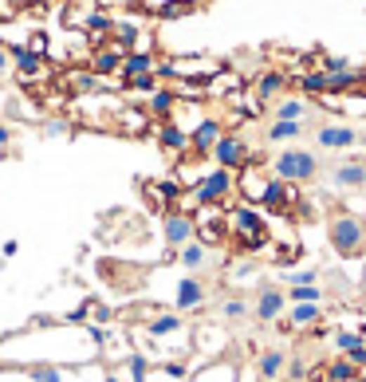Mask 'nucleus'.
Instances as JSON below:
<instances>
[{"instance_id":"obj_2","label":"nucleus","mask_w":366,"mask_h":382,"mask_svg":"<svg viewBox=\"0 0 366 382\" xmlns=\"http://www.w3.org/2000/svg\"><path fill=\"white\" fill-rule=\"evenodd\" d=\"M268 166H272V178L276 181H292V185H303V181L319 178V154L303 150V146H284Z\"/></svg>"},{"instance_id":"obj_35","label":"nucleus","mask_w":366,"mask_h":382,"mask_svg":"<svg viewBox=\"0 0 366 382\" xmlns=\"http://www.w3.org/2000/svg\"><path fill=\"white\" fill-rule=\"evenodd\" d=\"M303 284H319V268H299V272H284V288H303Z\"/></svg>"},{"instance_id":"obj_43","label":"nucleus","mask_w":366,"mask_h":382,"mask_svg":"<svg viewBox=\"0 0 366 382\" xmlns=\"http://www.w3.org/2000/svg\"><path fill=\"white\" fill-rule=\"evenodd\" d=\"M110 320H115V312H110V308H103V303H95V300H91V323H103V327H107Z\"/></svg>"},{"instance_id":"obj_42","label":"nucleus","mask_w":366,"mask_h":382,"mask_svg":"<svg viewBox=\"0 0 366 382\" xmlns=\"http://www.w3.org/2000/svg\"><path fill=\"white\" fill-rule=\"evenodd\" d=\"M162 371H166L174 382H189V367L185 362H162Z\"/></svg>"},{"instance_id":"obj_24","label":"nucleus","mask_w":366,"mask_h":382,"mask_svg":"<svg viewBox=\"0 0 366 382\" xmlns=\"http://www.w3.org/2000/svg\"><path fill=\"white\" fill-rule=\"evenodd\" d=\"M122 55H126V51H119V48H103V51H95V60H91V71H95V75H115V71H122Z\"/></svg>"},{"instance_id":"obj_46","label":"nucleus","mask_w":366,"mask_h":382,"mask_svg":"<svg viewBox=\"0 0 366 382\" xmlns=\"http://www.w3.org/2000/svg\"><path fill=\"white\" fill-rule=\"evenodd\" d=\"M16 252H20V241H4L0 244V261H12Z\"/></svg>"},{"instance_id":"obj_45","label":"nucleus","mask_w":366,"mask_h":382,"mask_svg":"<svg viewBox=\"0 0 366 382\" xmlns=\"http://www.w3.org/2000/svg\"><path fill=\"white\" fill-rule=\"evenodd\" d=\"M299 261V249H292V252H276V264H280V268H292V264H296Z\"/></svg>"},{"instance_id":"obj_48","label":"nucleus","mask_w":366,"mask_h":382,"mask_svg":"<svg viewBox=\"0 0 366 382\" xmlns=\"http://www.w3.org/2000/svg\"><path fill=\"white\" fill-rule=\"evenodd\" d=\"M287 371H292V374H287V378H303V374H307V367H303V362H292Z\"/></svg>"},{"instance_id":"obj_13","label":"nucleus","mask_w":366,"mask_h":382,"mask_svg":"<svg viewBox=\"0 0 366 382\" xmlns=\"http://www.w3.org/2000/svg\"><path fill=\"white\" fill-rule=\"evenodd\" d=\"M311 114H315V107L307 99H296V95L292 99H276V107H272V119H280V122H307Z\"/></svg>"},{"instance_id":"obj_9","label":"nucleus","mask_w":366,"mask_h":382,"mask_svg":"<svg viewBox=\"0 0 366 382\" xmlns=\"http://www.w3.org/2000/svg\"><path fill=\"white\" fill-rule=\"evenodd\" d=\"M287 312V300H284V288L276 284H260L256 288V303H252V315L260 323H280Z\"/></svg>"},{"instance_id":"obj_12","label":"nucleus","mask_w":366,"mask_h":382,"mask_svg":"<svg viewBox=\"0 0 366 382\" xmlns=\"http://www.w3.org/2000/svg\"><path fill=\"white\" fill-rule=\"evenodd\" d=\"M284 371H287V355L280 347H268V351L256 355V382H276L284 378Z\"/></svg>"},{"instance_id":"obj_11","label":"nucleus","mask_w":366,"mask_h":382,"mask_svg":"<svg viewBox=\"0 0 366 382\" xmlns=\"http://www.w3.org/2000/svg\"><path fill=\"white\" fill-rule=\"evenodd\" d=\"M225 134V126H221V119H201L193 131H189V150H193V158H209L213 154V146H217V138Z\"/></svg>"},{"instance_id":"obj_29","label":"nucleus","mask_w":366,"mask_h":382,"mask_svg":"<svg viewBox=\"0 0 366 382\" xmlns=\"http://www.w3.org/2000/svg\"><path fill=\"white\" fill-rule=\"evenodd\" d=\"M287 303H323V284H303V288H284Z\"/></svg>"},{"instance_id":"obj_41","label":"nucleus","mask_w":366,"mask_h":382,"mask_svg":"<svg viewBox=\"0 0 366 382\" xmlns=\"http://www.w3.org/2000/svg\"><path fill=\"white\" fill-rule=\"evenodd\" d=\"M339 71H351V60H343V55H327L323 60V75H339Z\"/></svg>"},{"instance_id":"obj_34","label":"nucleus","mask_w":366,"mask_h":382,"mask_svg":"<svg viewBox=\"0 0 366 382\" xmlns=\"http://www.w3.org/2000/svg\"><path fill=\"white\" fill-rule=\"evenodd\" d=\"M299 91H303V95H327V75L323 71H307V75H299Z\"/></svg>"},{"instance_id":"obj_28","label":"nucleus","mask_w":366,"mask_h":382,"mask_svg":"<svg viewBox=\"0 0 366 382\" xmlns=\"http://www.w3.org/2000/svg\"><path fill=\"white\" fill-rule=\"evenodd\" d=\"M174 107H178V95H174L169 87H158L154 95H150V114H158L162 122H166L169 114H174Z\"/></svg>"},{"instance_id":"obj_5","label":"nucleus","mask_w":366,"mask_h":382,"mask_svg":"<svg viewBox=\"0 0 366 382\" xmlns=\"http://www.w3.org/2000/svg\"><path fill=\"white\" fill-rule=\"evenodd\" d=\"M358 142H366L362 134H358V126H351V122H343V119H331V122H319L315 126V150H323V154L343 158L346 150H355Z\"/></svg>"},{"instance_id":"obj_17","label":"nucleus","mask_w":366,"mask_h":382,"mask_svg":"<svg viewBox=\"0 0 366 382\" xmlns=\"http://www.w3.org/2000/svg\"><path fill=\"white\" fill-rule=\"evenodd\" d=\"M12 55V67L20 71L24 79H36L44 71V55H36V51H28V44H16V48H8Z\"/></svg>"},{"instance_id":"obj_51","label":"nucleus","mask_w":366,"mask_h":382,"mask_svg":"<svg viewBox=\"0 0 366 382\" xmlns=\"http://www.w3.org/2000/svg\"><path fill=\"white\" fill-rule=\"evenodd\" d=\"M351 382H358V378H351Z\"/></svg>"},{"instance_id":"obj_1","label":"nucleus","mask_w":366,"mask_h":382,"mask_svg":"<svg viewBox=\"0 0 366 382\" xmlns=\"http://www.w3.org/2000/svg\"><path fill=\"white\" fill-rule=\"evenodd\" d=\"M228 221H233V244H237L240 256H252V252L268 249V225L256 205H233Z\"/></svg>"},{"instance_id":"obj_36","label":"nucleus","mask_w":366,"mask_h":382,"mask_svg":"<svg viewBox=\"0 0 366 382\" xmlns=\"http://www.w3.org/2000/svg\"><path fill=\"white\" fill-rule=\"evenodd\" d=\"M327 378L331 382H351V378H358V367H351L346 359H335L331 367H327Z\"/></svg>"},{"instance_id":"obj_38","label":"nucleus","mask_w":366,"mask_h":382,"mask_svg":"<svg viewBox=\"0 0 366 382\" xmlns=\"http://www.w3.org/2000/svg\"><path fill=\"white\" fill-rule=\"evenodd\" d=\"M185 12H193L189 0H169V4H162V8H158V16H162V20H178V16H185Z\"/></svg>"},{"instance_id":"obj_26","label":"nucleus","mask_w":366,"mask_h":382,"mask_svg":"<svg viewBox=\"0 0 366 382\" xmlns=\"http://www.w3.org/2000/svg\"><path fill=\"white\" fill-rule=\"evenodd\" d=\"M24 378L28 382H71V374H63V367H51V362H36V367H24Z\"/></svg>"},{"instance_id":"obj_23","label":"nucleus","mask_w":366,"mask_h":382,"mask_svg":"<svg viewBox=\"0 0 366 382\" xmlns=\"http://www.w3.org/2000/svg\"><path fill=\"white\" fill-rule=\"evenodd\" d=\"M362 83H366V75L358 67L339 71V75H327V95H343V91H355V87H362Z\"/></svg>"},{"instance_id":"obj_31","label":"nucleus","mask_w":366,"mask_h":382,"mask_svg":"<svg viewBox=\"0 0 366 382\" xmlns=\"http://www.w3.org/2000/svg\"><path fill=\"white\" fill-rule=\"evenodd\" d=\"M154 185V197H158L162 205H169V202H178V197H185V190H181V181H174V178H162V181H150Z\"/></svg>"},{"instance_id":"obj_40","label":"nucleus","mask_w":366,"mask_h":382,"mask_svg":"<svg viewBox=\"0 0 366 382\" xmlns=\"http://www.w3.org/2000/svg\"><path fill=\"white\" fill-rule=\"evenodd\" d=\"M71 87L75 91H99V75H95V71H79V75H71Z\"/></svg>"},{"instance_id":"obj_49","label":"nucleus","mask_w":366,"mask_h":382,"mask_svg":"<svg viewBox=\"0 0 366 382\" xmlns=\"http://www.w3.org/2000/svg\"><path fill=\"white\" fill-rule=\"evenodd\" d=\"M8 138H12V134H8V126H0V146H8Z\"/></svg>"},{"instance_id":"obj_20","label":"nucleus","mask_w":366,"mask_h":382,"mask_svg":"<svg viewBox=\"0 0 366 382\" xmlns=\"http://www.w3.org/2000/svg\"><path fill=\"white\" fill-rule=\"evenodd\" d=\"M174 261H178L185 272H193V276H197L201 268H209V249L201 241H189L185 249H178V256H174Z\"/></svg>"},{"instance_id":"obj_18","label":"nucleus","mask_w":366,"mask_h":382,"mask_svg":"<svg viewBox=\"0 0 366 382\" xmlns=\"http://www.w3.org/2000/svg\"><path fill=\"white\" fill-rule=\"evenodd\" d=\"M303 134H307V122H280V119H272L268 122V131H264V138L272 142V146H287V142L303 138Z\"/></svg>"},{"instance_id":"obj_7","label":"nucleus","mask_w":366,"mask_h":382,"mask_svg":"<svg viewBox=\"0 0 366 382\" xmlns=\"http://www.w3.org/2000/svg\"><path fill=\"white\" fill-rule=\"evenodd\" d=\"M327 181H331V190H339V193L366 190V162L362 158H339L335 166H331V173H327Z\"/></svg>"},{"instance_id":"obj_14","label":"nucleus","mask_w":366,"mask_h":382,"mask_svg":"<svg viewBox=\"0 0 366 382\" xmlns=\"http://www.w3.org/2000/svg\"><path fill=\"white\" fill-rule=\"evenodd\" d=\"M284 320H287V327H296V331L315 327V323L323 320V303H287Z\"/></svg>"},{"instance_id":"obj_15","label":"nucleus","mask_w":366,"mask_h":382,"mask_svg":"<svg viewBox=\"0 0 366 382\" xmlns=\"http://www.w3.org/2000/svg\"><path fill=\"white\" fill-rule=\"evenodd\" d=\"M193 221H197V241L205 244V249H217V244H225L228 229H225V221H221L217 213H205V217H193Z\"/></svg>"},{"instance_id":"obj_16","label":"nucleus","mask_w":366,"mask_h":382,"mask_svg":"<svg viewBox=\"0 0 366 382\" xmlns=\"http://www.w3.org/2000/svg\"><path fill=\"white\" fill-rule=\"evenodd\" d=\"M158 146L162 150H169V154H185L189 150V131H181L174 119H166L158 126Z\"/></svg>"},{"instance_id":"obj_22","label":"nucleus","mask_w":366,"mask_h":382,"mask_svg":"<svg viewBox=\"0 0 366 382\" xmlns=\"http://www.w3.org/2000/svg\"><path fill=\"white\" fill-rule=\"evenodd\" d=\"M260 205H264V209H287V205H292V190H287L284 181L268 178L264 193H260Z\"/></svg>"},{"instance_id":"obj_50","label":"nucleus","mask_w":366,"mask_h":382,"mask_svg":"<svg viewBox=\"0 0 366 382\" xmlns=\"http://www.w3.org/2000/svg\"><path fill=\"white\" fill-rule=\"evenodd\" d=\"M103 382H122V374H115V371H107V374H103Z\"/></svg>"},{"instance_id":"obj_37","label":"nucleus","mask_w":366,"mask_h":382,"mask_svg":"<svg viewBox=\"0 0 366 382\" xmlns=\"http://www.w3.org/2000/svg\"><path fill=\"white\" fill-rule=\"evenodd\" d=\"M126 91H134V95H154L158 91V75L150 71V75H138V79H126Z\"/></svg>"},{"instance_id":"obj_27","label":"nucleus","mask_w":366,"mask_h":382,"mask_svg":"<svg viewBox=\"0 0 366 382\" xmlns=\"http://www.w3.org/2000/svg\"><path fill=\"white\" fill-rule=\"evenodd\" d=\"M181 327H185V320H181L178 312H166V315H154V320H150V335H154V339H166V335H178Z\"/></svg>"},{"instance_id":"obj_4","label":"nucleus","mask_w":366,"mask_h":382,"mask_svg":"<svg viewBox=\"0 0 366 382\" xmlns=\"http://www.w3.org/2000/svg\"><path fill=\"white\" fill-rule=\"evenodd\" d=\"M233 190H237V173L213 166V170L201 173L197 185L185 193V205H197V209H221V205H225V197Z\"/></svg>"},{"instance_id":"obj_3","label":"nucleus","mask_w":366,"mask_h":382,"mask_svg":"<svg viewBox=\"0 0 366 382\" xmlns=\"http://www.w3.org/2000/svg\"><path fill=\"white\" fill-rule=\"evenodd\" d=\"M327 237H331V249H335L339 256L355 261V256H362V249H366V221L358 217V213L343 209V213H335V217H331Z\"/></svg>"},{"instance_id":"obj_19","label":"nucleus","mask_w":366,"mask_h":382,"mask_svg":"<svg viewBox=\"0 0 366 382\" xmlns=\"http://www.w3.org/2000/svg\"><path fill=\"white\" fill-rule=\"evenodd\" d=\"M217 315L225 323H244L248 315H252V303H248L244 296H221L217 300Z\"/></svg>"},{"instance_id":"obj_39","label":"nucleus","mask_w":366,"mask_h":382,"mask_svg":"<svg viewBox=\"0 0 366 382\" xmlns=\"http://www.w3.org/2000/svg\"><path fill=\"white\" fill-rule=\"evenodd\" d=\"M67 134H71L67 119H48L44 122V138H67Z\"/></svg>"},{"instance_id":"obj_25","label":"nucleus","mask_w":366,"mask_h":382,"mask_svg":"<svg viewBox=\"0 0 366 382\" xmlns=\"http://www.w3.org/2000/svg\"><path fill=\"white\" fill-rule=\"evenodd\" d=\"M284 87H287V75H284V71H264V75L256 79V99H260V103L276 99Z\"/></svg>"},{"instance_id":"obj_33","label":"nucleus","mask_w":366,"mask_h":382,"mask_svg":"<svg viewBox=\"0 0 366 382\" xmlns=\"http://www.w3.org/2000/svg\"><path fill=\"white\" fill-rule=\"evenodd\" d=\"M83 28H87L91 36H107V32L115 28V20H110L107 12L99 8V12H87V16H83Z\"/></svg>"},{"instance_id":"obj_32","label":"nucleus","mask_w":366,"mask_h":382,"mask_svg":"<svg viewBox=\"0 0 366 382\" xmlns=\"http://www.w3.org/2000/svg\"><path fill=\"white\" fill-rule=\"evenodd\" d=\"M331 339H335V347L343 351V359L346 355H355L358 347H366V339L358 331H346V327H339V331H331Z\"/></svg>"},{"instance_id":"obj_6","label":"nucleus","mask_w":366,"mask_h":382,"mask_svg":"<svg viewBox=\"0 0 366 382\" xmlns=\"http://www.w3.org/2000/svg\"><path fill=\"white\" fill-rule=\"evenodd\" d=\"M162 232H166V252L178 256V249H185L189 241H197V221H193V213L166 209L162 213Z\"/></svg>"},{"instance_id":"obj_30","label":"nucleus","mask_w":366,"mask_h":382,"mask_svg":"<svg viewBox=\"0 0 366 382\" xmlns=\"http://www.w3.org/2000/svg\"><path fill=\"white\" fill-rule=\"evenodd\" d=\"M122 371H126V378L130 382H146V374H150V359L142 351H130L126 359H122Z\"/></svg>"},{"instance_id":"obj_10","label":"nucleus","mask_w":366,"mask_h":382,"mask_svg":"<svg viewBox=\"0 0 366 382\" xmlns=\"http://www.w3.org/2000/svg\"><path fill=\"white\" fill-rule=\"evenodd\" d=\"M205 300H209L205 280L193 276V272H185V276L178 280V292H174V312H201Z\"/></svg>"},{"instance_id":"obj_21","label":"nucleus","mask_w":366,"mask_h":382,"mask_svg":"<svg viewBox=\"0 0 366 382\" xmlns=\"http://www.w3.org/2000/svg\"><path fill=\"white\" fill-rule=\"evenodd\" d=\"M154 71V55L150 51H126L122 55V79H138V75H150Z\"/></svg>"},{"instance_id":"obj_47","label":"nucleus","mask_w":366,"mask_h":382,"mask_svg":"<svg viewBox=\"0 0 366 382\" xmlns=\"http://www.w3.org/2000/svg\"><path fill=\"white\" fill-rule=\"evenodd\" d=\"M12 71V55H8V48H0V75H8Z\"/></svg>"},{"instance_id":"obj_8","label":"nucleus","mask_w":366,"mask_h":382,"mask_svg":"<svg viewBox=\"0 0 366 382\" xmlns=\"http://www.w3.org/2000/svg\"><path fill=\"white\" fill-rule=\"evenodd\" d=\"M209 158L217 162L221 170H233L237 173L240 166H248V142L240 138V134H221L217 138V146H213V154H209Z\"/></svg>"},{"instance_id":"obj_44","label":"nucleus","mask_w":366,"mask_h":382,"mask_svg":"<svg viewBox=\"0 0 366 382\" xmlns=\"http://www.w3.org/2000/svg\"><path fill=\"white\" fill-rule=\"evenodd\" d=\"M252 272H256V264H252V261H240L237 268H233V280H248Z\"/></svg>"}]
</instances>
